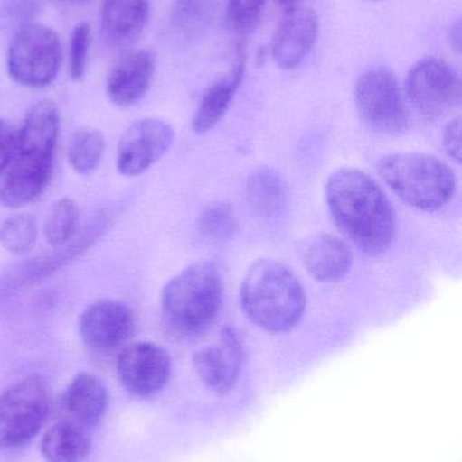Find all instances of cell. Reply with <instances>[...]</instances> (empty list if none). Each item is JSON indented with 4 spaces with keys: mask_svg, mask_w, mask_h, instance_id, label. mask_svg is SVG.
Masks as SVG:
<instances>
[{
    "mask_svg": "<svg viewBox=\"0 0 462 462\" xmlns=\"http://www.w3.org/2000/svg\"><path fill=\"white\" fill-rule=\"evenodd\" d=\"M325 199L347 238L366 254H382L395 239L392 205L379 184L358 170L342 168L328 178Z\"/></svg>",
    "mask_w": 462,
    "mask_h": 462,
    "instance_id": "1",
    "label": "cell"
},
{
    "mask_svg": "<svg viewBox=\"0 0 462 462\" xmlns=\"http://www.w3.org/2000/svg\"><path fill=\"white\" fill-rule=\"evenodd\" d=\"M244 314L262 330H292L306 311V298L301 282L284 263L271 258L255 261L240 287Z\"/></svg>",
    "mask_w": 462,
    "mask_h": 462,
    "instance_id": "2",
    "label": "cell"
},
{
    "mask_svg": "<svg viewBox=\"0 0 462 462\" xmlns=\"http://www.w3.org/2000/svg\"><path fill=\"white\" fill-rule=\"evenodd\" d=\"M222 295V280L213 263L187 266L163 290L162 317L168 333L176 338L205 333L219 315Z\"/></svg>",
    "mask_w": 462,
    "mask_h": 462,
    "instance_id": "3",
    "label": "cell"
},
{
    "mask_svg": "<svg viewBox=\"0 0 462 462\" xmlns=\"http://www.w3.org/2000/svg\"><path fill=\"white\" fill-rule=\"evenodd\" d=\"M379 173L401 202L423 211L444 208L457 186L452 168L425 153L388 154L380 160Z\"/></svg>",
    "mask_w": 462,
    "mask_h": 462,
    "instance_id": "4",
    "label": "cell"
},
{
    "mask_svg": "<svg viewBox=\"0 0 462 462\" xmlns=\"http://www.w3.org/2000/svg\"><path fill=\"white\" fill-rule=\"evenodd\" d=\"M61 60V42L56 32L33 22L14 32L8 46L7 69L15 83L43 88L56 79Z\"/></svg>",
    "mask_w": 462,
    "mask_h": 462,
    "instance_id": "5",
    "label": "cell"
},
{
    "mask_svg": "<svg viewBox=\"0 0 462 462\" xmlns=\"http://www.w3.org/2000/svg\"><path fill=\"white\" fill-rule=\"evenodd\" d=\"M355 105L363 121L385 134H399L409 127L407 97L398 78L387 68L363 73L355 84Z\"/></svg>",
    "mask_w": 462,
    "mask_h": 462,
    "instance_id": "6",
    "label": "cell"
},
{
    "mask_svg": "<svg viewBox=\"0 0 462 462\" xmlns=\"http://www.w3.org/2000/svg\"><path fill=\"white\" fill-rule=\"evenodd\" d=\"M51 407L45 380L38 376L16 383L0 395V447L26 444L42 428Z\"/></svg>",
    "mask_w": 462,
    "mask_h": 462,
    "instance_id": "7",
    "label": "cell"
},
{
    "mask_svg": "<svg viewBox=\"0 0 462 462\" xmlns=\"http://www.w3.org/2000/svg\"><path fill=\"white\" fill-rule=\"evenodd\" d=\"M404 95L426 119L445 118L460 103V76L444 60H420L407 76Z\"/></svg>",
    "mask_w": 462,
    "mask_h": 462,
    "instance_id": "8",
    "label": "cell"
},
{
    "mask_svg": "<svg viewBox=\"0 0 462 462\" xmlns=\"http://www.w3.org/2000/svg\"><path fill=\"white\" fill-rule=\"evenodd\" d=\"M122 387L137 398H151L165 388L171 374L167 350L154 342L127 345L117 358Z\"/></svg>",
    "mask_w": 462,
    "mask_h": 462,
    "instance_id": "9",
    "label": "cell"
},
{
    "mask_svg": "<svg viewBox=\"0 0 462 462\" xmlns=\"http://www.w3.org/2000/svg\"><path fill=\"white\" fill-rule=\"evenodd\" d=\"M136 328V318L127 304L99 300L84 310L79 319V334L89 349L111 353L121 349Z\"/></svg>",
    "mask_w": 462,
    "mask_h": 462,
    "instance_id": "10",
    "label": "cell"
},
{
    "mask_svg": "<svg viewBox=\"0 0 462 462\" xmlns=\"http://www.w3.org/2000/svg\"><path fill=\"white\" fill-rule=\"evenodd\" d=\"M174 143V130L160 119H143L127 129L119 141L117 170L121 175H141L162 159Z\"/></svg>",
    "mask_w": 462,
    "mask_h": 462,
    "instance_id": "11",
    "label": "cell"
},
{
    "mask_svg": "<svg viewBox=\"0 0 462 462\" xmlns=\"http://www.w3.org/2000/svg\"><path fill=\"white\" fill-rule=\"evenodd\" d=\"M243 347L236 331L225 328L214 344L198 350L193 358L195 372L211 393L224 395L240 374Z\"/></svg>",
    "mask_w": 462,
    "mask_h": 462,
    "instance_id": "12",
    "label": "cell"
},
{
    "mask_svg": "<svg viewBox=\"0 0 462 462\" xmlns=\"http://www.w3.org/2000/svg\"><path fill=\"white\" fill-rule=\"evenodd\" d=\"M319 37V19L312 8L295 5L288 10L274 35L271 54L281 69L300 67Z\"/></svg>",
    "mask_w": 462,
    "mask_h": 462,
    "instance_id": "13",
    "label": "cell"
},
{
    "mask_svg": "<svg viewBox=\"0 0 462 462\" xmlns=\"http://www.w3.org/2000/svg\"><path fill=\"white\" fill-rule=\"evenodd\" d=\"M155 75V57L146 49L129 51L117 60L106 81V91L113 105L119 107L140 102Z\"/></svg>",
    "mask_w": 462,
    "mask_h": 462,
    "instance_id": "14",
    "label": "cell"
},
{
    "mask_svg": "<svg viewBox=\"0 0 462 462\" xmlns=\"http://www.w3.org/2000/svg\"><path fill=\"white\" fill-rule=\"evenodd\" d=\"M60 130L59 108L52 100H41L30 107L18 130L15 156L53 160Z\"/></svg>",
    "mask_w": 462,
    "mask_h": 462,
    "instance_id": "15",
    "label": "cell"
},
{
    "mask_svg": "<svg viewBox=\"0 0 462 462\" xmlns=\"http://www.w3.org/2000/svg\"><path fill=\"white\" fill-rule=\"evenodd\" d=\"M52 171L53 160L14 156L13 167L0 186V203L10 208L29 205L48 186Z\"/></svg>",
    "mask_w": 462,
    "mask_h": 462,
    "instance_id": "16",
    "label": "cell"
},
{
    "mask_svg": "<svg viewBox=\"0 0 462 462\" xmlns=\"http://www.w3.org/2000/svg\"><path fill=\"white\" fill-rule=\"evenodd\" d=\"M151 13V0H103L100 29L108 42L127 48L143 34Z\"/></svg>",
    "mask_w": 462,
    "mask_h": 462,
    "instance_id": "17",
    "label": "cell"
},
{
    "mask_svg": "<svg viewBox=\"0 0 462 462\" xmlns=\"http://www.w3.org/2000/svg\"><path fill=\"white\" fill-rule=\"evenodd\" d=\"M309 276L320 282H336L346 277L353 266V253L338 236L319 234L306 242L301 253Z\"/></svg>",
    "mask_w": 462,
    "mask_h": 462,
    "instance_id": "18",
    "label": "cell"
},
{
    "mask_svg": "<svg viewBox=\"0 0 462 462\" xmlns=\"http://www.w3.org/2000/svg\"><path fill=\"white\" fill-rule=\"evenodd\" d=\"M244 73L246 59L240 57L206 88L193 119V127L198 134H205L224 118L243 83Z\"/></svg>",
    "mask_w": 462,
    "mask_h": 462,
    "instance_id": "19",
    "label": "cell"
},
{
    "mask_svg": "<svg viewBox=\"0 0 462 462\" xmlns=\"http://www.w3.org/2000/svg\"><path fill=\"white\" fill-rule=\"evenodd\" d=\"M64 409L73 422L94 426L108 410V393L105 384L94 374H80L65 390Z\"/></svg>",
    "mask_w": 462,
    "mask_h": 462,
    "instance_id": "20",
    "label": "cell"
},
{
    "mask_svg": "<svg viewBox=\"0 0 462 462\" xmlns=\"http://www.w3.org/2000/svg\"><path fill=\"white\" fill-rule=\"evenodd\" d=\"M90 449L89 434L75 422L52 426L41 442V452L48 462H83L89 457Z\"/></svg>",
    "mask_w": 462,
    "mask_h": 462,
    "instance_id": "21",
    "label": "cell"
},
{
    "mask_svg": "<svg viewBox=\"0 0 462 462\" xmlns=\"http://www.w3.org/2000/svg\"><path fill=\"white\" fill-rule=\"evenodd\" d=\"M287 187L274 171L260 168L247 181V197L250 205L259 216L276 217L284 210L287 202Z\"/></svg>",
    "mask_w": 462,
    "mask_h": 462,
    "instance_id": "22",
    "label": "cell"
},
{
    "mask_svg": "<svg viewBox=\"0 0 462 462\" xmlns=\"http://www.w3.org/2000/svg\"><path fill=\"white\" fill-rule=\"evenodd\" d=\"M220 5L222 0H174L171 23L184 37H197L216 21Z\"/></svg>",
    "mask_w": 462,
    "mask_h": 462,
    "instance_id": "23",
    "label": "cell"
},
{
    "mask_svg": "<svg viewBox=\"0 0 462 462\" xmlns=\"http://www.w3.org/2000/svg\"><path fill=\"white\" fill-rule=\"evenodd\" d=\"M105 152V138L94 129L79 130L68 148L71 167L79 175L89 176L97 170Z\"/></svg>",
    "mask_w": 462,
    "mask_h": 462,
    "instance_id": "24",
    "label": "cell"
},
{
    "mask_svg": "<svg viewBox=\"0 0 462 462\" xmlns=\"http://www.w3.org/2000/svg\"><path fill=\"white\" fill-rule=\"evenodd\" d=\"M79 208L71 199L53 203L45 217V236L49 244L60 246L70 241L78 227Z\"/></svg>",
    "mask_w": 462,
    "mask_h": 462,
    "instance_id": "25",
    "label": "cell"
},
{
    "mask_svg": "<svg viewBox=\"0 0 462 462\" xmlns=\"http://www.w3.org/2000/svg\"><path fill=\"white\" fill-rule=\"evenodd\" d=\"M37 226L27 214H16L0 225V245L11 254H27L34 247Z\"/></svg>",
    "mask_w": 462,
    "mask_h": 462,
    "instance_id": "26",
    "label": "cell"
},
{
    "mask_svg": "<svg viewBox=\"0 0 462 462\" xmlns=\"http://www.w3.org/2000/svg\"><path fill=\"white\" fill-rule=\"evenodd\" d=\"M197 226L206 238L225 241L235 234L238 221L230 206L225 203H213L200 214Z\"/></svg>",
    "mask_w": 462,
    "mask_h": 462,
    "instance_id": "27",
    "label": "cell"
},
{
    "mask_svg": "<svg viewBox=\"0 0 462 462\" xmlns=\"http://www.w3.org/2000/svg\"><path fill=\"white\" fill-rule=\"evenodd\" d=\"M40 10V0H0V29L18 32L33 23Z\"/></svg>",
    "mask_w": 462,
    "mask_h": 462,
    "instance_id": "28",
    "label": "cell"
},
{
    "mask_svg": "<svg viewBox=\"0 0 462 462\" xmlns=\"http://www.w3.org/2000/svg\"><path fill=\"white\" fill-rule=\"evenodd\" d=\"M266 0H230L228 23L232 32L246 34L254 29L262 15Z\"/></svg>",
    "mask_w": 462,
    "mask_h": 462,
    "instance_id": "29",
    "label": "cell"
},
{
    "mask_svg": "<svg viewBox=\"0 0 462 462\" xmlns=\"http://www.w3.org/2000/svg\"><path fill=\"white\" fill-rule=\"evenodd\" d=\"M91 29L89 23H79L71 35L70 73L73 80H80L87 70Z\"/></svg>",
    "mask_w": 462,
    "mask_h": 462,
    "instance_id": "30",
    "label": "cell"
},
{
    "mask_svg": "<svg viewBox=\"0 0 462 462\" xmlns=\"http://www.w3.org/2000/svg\"><path fill=\"white\" fill-rule=\"evenodd\" d=\"M16 138L18 130L10 122L0 119V173L15 156Z\"/></svg>",
    "mask_w": 462,
    "mask_h": 462,
    "instance_id": "31",
    "label": "cell"
},
{
    "mask_svg": "<svg viewBox=\"0 0 462 462\" xmlns=\"http://www.w3.org/2000/svg\"><path fill=\"white\" fill-rule=\"evenodd\" d=\"M444 149L450 159L455 160L456 162H461V119L460 116L453 119L445 127L444 137Z\"/></svg>",
    "mask_w": 462,
    "mask_h": 462,
    "instance_id": "32",
    "label": "cell"
},
{
    "mask_svg": "<svg viewBox=\"0 0 462 462\" xmlns=\"http://www.w3.org/2000/svg\"><path fill=\"white\" fill-rule=\"evenodd\" d=\"M450 43L455 46L456 51H460L461 46V24L460 22L453 24L450 29Z\"/></svg>",
    "mask_w": 462,
    "mask_h": 462,
    "instance_id": "33",
    "label": "cell"
},
{
    "mask_svg": "<svg viewBox=\"0 0 462 462\" xmlns=\"http://www.w3.org/2000/svg\"><path fill=\"white\" fill-rule=\"evenodd\" d=\"M279 3H281L282 5H287V7H295V5H297V3L300 2V0H278Z\"/></svg>",
    "mask_w": 462,
    "mask_h": 462,
    "instance_id": "34",
    "label": "cell"
},
{
    "mask_svg": "<svg viewBox=\"0 0 462 462\" xmlns=\"http://www.w3.org/2000/svg\"><path fill=\"white\" fill-rule=\"evenodd\" d=\"M57 2L61 3V5H80V3L86 2V0H57Z\"/></svg>",
    "mask_w": 462,
    "mask_h": 462,
    "instance_id": "35",
    "label": "cell"
}]
</instances>
